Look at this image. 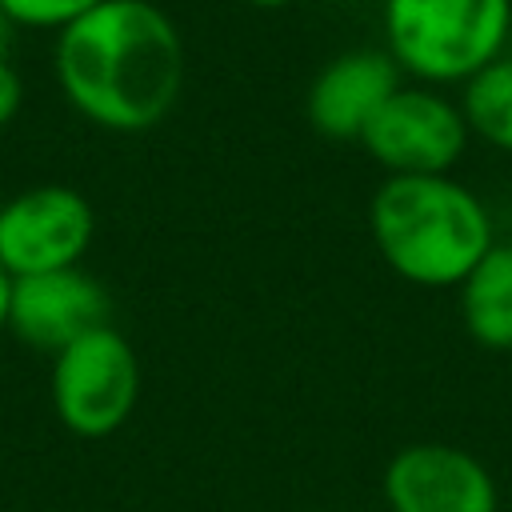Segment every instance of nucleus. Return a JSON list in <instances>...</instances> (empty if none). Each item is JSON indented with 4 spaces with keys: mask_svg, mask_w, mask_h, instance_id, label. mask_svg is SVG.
<instances>
[{
    "mask_svg": "<svg viewBox=\"0 0 512 512\" xmlns=\"http://www.w3.org/2000/svg\"><path fill=\"white\" fill-rule=\"evenodd\" d=\"M64 100L108 132H148L180 100L184 36L152 0H100L56 32Z\"/></svg>",
    "mask_w": 512,
    "mask_h": 512,
    "instance_id": "nucleus-1",
    "label": "nucleus"
},
{
    "mask_svg": "<svg viewBox=\"0 0 512 512\" xmlns=\"http://www.w3.org/2000/svg\"><path fill=\"white\" fill-rule=\"evenodd\" d=\"M380 260L416 288H460L496 244L484 200L456 176H384L368 200Z\"/></svg>",
    "mask_w": 512,
    "mask_h": 512,
    "instance_id": "nucleus-2",
    "label": "nucleus"
},
{
    "mask_svg": "<svg viewBox=\"0 0 512 512\" xmlns=\"http://www.w3.org/2000/svg\"><path fill=\"white\" fill-rule=\"evenodd\" d=\"M384 48L416 84H464L512 36V0H384Z\"/></svg>",
    "mask_w": 512,
    "mask_h": 512,
    "instance_id": "nucleus-3",
    "label": "nucleus"
},
{
    "mask_svg": "<svg viewBox=\"0 0 512 512\" xmlns=\"http://www.w3.org/2000/svg\"><path fill=\"white\" fill-rule=\"evenodd\" d=\"M48 396L56 420L80 440L120 432L140 400V360L112 324L72 340L52 356Z\"/></svg>",
    "mask_w": 512,
    "mask_h": 512,
    "instance_id": "nucleus-4",
    "label": "nucleus"
},
{
    "mask_svg": "<svg viewBox=\"0 0 512 512\" xmlns=\"http://www.w3.org/2000/svg\"><path fill=\"white\" fill-rule=\"evenodd\" d=\"M468 140L456 100L432 84H400L368 120L360 148L388 176H444L460 164Z\"/></svg>",
    "mask_w": 512,
    "mask_h": 512,
    "instance_id": "nucleus-5",
    "label": "nucleus"
},
{
    "mask_svg": "<svg viewBox=\"0 0 512 512\" xmlns=\"http://www.w3.org/2000/svg\"><path fill=\"white\" fill-rule=\"evenodd\" d=\"M92 236L96 212L68 184H36L0 204V264L8 276L76 268Z\"/></svg>",
    "mask_w": 512,
    "mask_h": 512,
    "instance_id": "nucleus-6",
    "label": "nucleus"
},
{
    "mask_svg": "<svg viewBox=\"0 0 512 512\" xmlns=\"http://www.w3.org/2000/svg\"><path fill=\"white\" fill-rule=\"evenodd\" d=\"M384 504L388 512H496L500 492L468 448L416 440L384 464Z\"/></svg>",
    "mask_w": 512,
    "mask_h": 512,
    "instance_id": "nucleus-7",
    "label": "nucleus"
},
{
    "mask_svg": "<svg viewBox=\"0 0 512 512\" xmlns=\"http://www.w3.org/2000/svg\"><path fill=\"white\" fill-rule=\"evenodd\" d=\"M112 324V300L104 284L76 268H56V272H32V276H12V296H8V332L24 340L28 348L40 352H60L72 340Z\"/></svg>",
    "mask_w": 512,
    "mask_h": 512,
    "instance_id": "nucleus-8",
    "label": "nucleus"
},
{
    "mask_svg": "<svg viewBox=\"0 0 512 512\" xmlns=\"http://www.w3.org/2000/svg\"><path fill=\"white\" fill-rule=\"evenodd\" d=\"M400 84L404 72L388 56V48H348L312 76L304 96V116L324 140L360 144L368 120Z\"/></svg>",
    "mask_w": 512,
    "mask_h": 512,
    "instance_id": "nucleus-9",
    "label": "nucleus"
},
{
    "mask_svg": "<svg viewBox=\"0 0 512 512\" xmlns=\"http://www.w3.org/2000/svg\"><path fill=\"white\" fill-rule=\"evenodd\" d=\"M456 292L464 332L488 352H512V244H492Z\"/></svg>",
    "mask_w": 512,
    "mask_h": 512,
    "instance_id": "nucleus-10",
    "label": "nucleus"
},
{
    "mask_svg": "<svg viewBox=\"0 0 512 512\" xmlns=\"http://www.w3.org/2000/svg\"><path fill=\"white\" fill-rule=\"evenodd\" d=\"M460 88V112L468 120V132L480 136L488 148L512 156V52H500Z\"/></svg>",
    "mask_w": 512,
    "mask_h": 512,
    "instance_id": "nucleus-11",
    "label": "nucleus"
},
{
    "mask_svg": "<svg viewBox=\"0 0 512 512\" xmlns=\"http://www.w3.org/2000/svg\"><path fill=\"white\" fill-rule=\"evenodd\" d=\"M100 0H0L4 16L16 28H68L76 16H84L88 8H96Z\"/></svg>",
    "mask_w": 512,
    "mask_h": 512,
    "instance_id": "nucleus-12",
    "label": "nucleus"
},
{
    "mask_svg": "<svg viewBox=\"0 0 512 512\" xmlns=\"http://www.w3.org/2000/svg\"><path fill=\"white\" fill-rule=\"evenodd\" d=\"M20 100H24L20 72L12 68V60H0V128L20 112Z\"/></svg>",
    "mask_w": 512,
    "mask_h": 512,
    "instance_id": "nucleus-13",
    "label": "nucleus"
},
{
    "mask_svg": "<svg viewBox=\"0 0 512 512\" xmlns=\"http://www.w3.org/2000/svg\"><path fill=\"white\" fill-rule=\"evenodd\" d=\"M8 296H12V276L0 264V332H8Z\"/></svg>",
    "mask_w": 512,
    "mask_h": 512,
    "instance_id": "nucleus-14",
    "label": "nucleus"
},
{
    "mask_svg": "<svg viewBox=\"0 0 512 512\" xmlns=\"http://www.w3.org/2000/svg\"><path fill=\"white\" fill-rule=\"evenodd\" d=\"M12 32H16V24L4 16V8H0V60H8V48H12Z\"/></svg>",
    "mask_w": 512,
    "mask_h": 512,
    "instance_id": "nucleus-15",
    "label": "nucleus"
},
{
    "mask_svg": "<svg viewBox=\"0 0 512 512\" xmlns=\"http://www.w3.org/2000/svg\"><path fill=\"white\" fill-rule=\"evenodd\" d=\"M244 4H252V8H288L296 0H244Z\"/></svg>",
    "mask_w": 512,
    "mask_h": 512,
    "instance_id": "nucleus-16",
    "label": "nucleus"
}]
</instances>
